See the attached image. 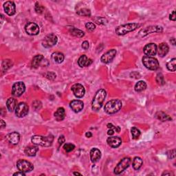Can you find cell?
Returning <instances> with one entry per match:
<instances>
[{
  "instance_id": "22",
  "label": "cell",
  "mask_w": 176,
  "mask_h": 176,
  "mask_svg": "<svg viewBox=\"0 0 176 176\" xmlns=\"http://www.w3.org/2000/svg\"><path fill=\"white\" fill-rule=\"evenodd\" d=\"M168 51H169V47L166 43H162L159 45L157 52L160 57H165L168 54Z\"/></svg>"
},
{
  "instance_id": "25",
  "label": "cell",
  "mask_w": 176,
  "mask_h": 176,
  "mask_svg": "<svg viewBox=\"0 0 176 176\" xmlns=\"http://www.w3.org/2000/svg\"><path fill=\"white\" fill-rule=\"evenodd\" d=\"M51 58L52 61L57 63H61L64 60V55L63 53L59 52H55L52 53Z\"/></svg>"
},
{
  "instance_id": "7",
  "label": "cell",
  "mask_w": 176,
  "mask_h": 176,
  "mask_svg": "<svg viewBox=\"0 0 176 176\" xmlns=\"http://www.w3.org/2000/svg\"><path fill=\"white\" fill-rule=\"evenodd\" d=\"M58 42L57 36L54 33H50L45 36L42 42V45L45 48H52L57 44Z\"/></svg>"
},
{
  "instance_id": "11",
  "label": "cell",
  "mask_w": 176,
  "mask_h": 176,
  "mask_svg": "<svg viewBox=\"0 0 176 176\" xmlns=\"http://www.w3.org/2000/svg\"><path fill=\"white\" fill-rule=\"evenodd\" d=\"M26 91V85L23 82H17V83H14L12 88V94L14 96L19 97L21 96Z\"/></svg>"
},
{
  "instance_id": "10",
  "label": "cell",
  "mask_w": 176,
  "mask_h": 176,
  "mask_svg": "<svg viewBox=\"0 0 176 176\" xmlns=\"http://www.w3.org/2000/svg\"><path fill=\"white\" fill-rule=\"evenodd\" d=\"M48 65V61L42 54L36 55L33 57L32 62H31V66L33 68H38L40 66H47Z\"/></svg>"
},
{
  "instance_id": "24",
  "label": "cell",
  "mask_w": 176,
  "mask_h": 176,
  "mask_svg": "<svg viewBox=\"0 0 176 176\" xmlns=\"http://www.w3.org/2000/svg\"><path fill=\"white\" fill-rule=\"evenodd\" d=\"M66 117V111L63 107L58 108L54 113V118L57 121H61Z\"/></svg>"
},
{
  "instance_id": "44",
  "label": "cell",
  "mask_w": 176,
  "mask_h": 176,
  "mask_svg": "<svg viewBox=\"0 0 176 176\" xmlns=\"http://www.w3.org/2000/svg\"><path fill=\"white\" fill-rule=\"evenodd\" d=\"M65 142H66V138H65V136H63V135L60 136L59 137V138H58V143H59V145H62L63 144L65 143Z\"/></svg>"
},
{
  "instance_id": "39",
  "label": "cell",
  "mask_w": 176,
  "mask_h": 176,
  "mask_svg": "<svg viewBox=\"0 0 176 176\" xmlns=\"http://www.w3.org/2000/svg\"><path fill=\"white\" fill-rule=\"evenodd\" d=\"M35 11L37 12V13L42 14L43 12V11H44V7H43L42 5H40L38 2H37L35 4Z\"/></svg>"
},
{
  "instance_id": "28",
  "label": "cell",
  "mask_w": 176,
  "mask_h": 176,
  "mask_svg": "<svg viewBox=\"0 0 176 176\" xmlns=\"http://www.w3.org/2000/svg\"><path fill=\"white\" fill-rule=\"evenodd\" d=\"M156 117L157 118L158 120H160L162 122L170 121V120H172V119L169 116L162 112H158L157 114H156Z\"/></svg>"
},
{
  "instance_id": "6",
  "label": "cell",
  "mask_w": 176,
  "mask_h": 176,
  "mask_svg": "<svg viewBox=\"0 0 176 176\" xmlns=\"http://www.w3.org/2000/svg\"><path fill=\"white\" fill-rule=\"evenodd\" d=\"M163 28L162 27L159 26H147V27L144 28L142 30H140L138 33L139 37H146L147 35H149V34L154 33V32H162Z\"/></svg>"
},
{
  "instance_id": "20",
  "label": "cell",
  "mask_w": 176,
  "mask_h": 176,
  "mask_svg": "<svg viewBox=\"0 0 176 176\" xmlns=\"http://www.w3.org/2000/svg\"><path fill=\"white\" fill-rule=\"evenodd\" d=\"M6 138L10 143L13 144H17L19 140H20V136H19V134L18 132L14 131L7 134Z\"/></svg>"
},
{
  "instance_id": "5",
  "label": "cell",
  "mask_w": 176,
  "mask_h": 176,
  "mask_svg": "<svg viewBox=\"0 0 176 176\" xmlns=\"http://www.w3.org/2000/svg\"><path fill=\"white\" fill-rule=\"evenodd\" d=\"M143 63L146 68L150 70H156L159 68V62L156 58L145 56L143 58Z\"/></svg>"
},
{
  "instance_id": "9",
  "label": "cell",
  "mask_w": 176,
  "mask_h": 176,
  "mask_svg": "<svg viewBox=\"0 0 176 176\" xmlns=\"http://www.w3.org/2000/svg\"><path fill=\"white\" fill-rule=\"evenodd\" d=\"M17 167L23 173L30 172L34 169V166L31 162L26 160H19L17 162Z\"/></svg>"
},
{
  "instance_id": "14",
  "label": "cell",
  "mask_w": 176,
  "mask_h": 176,
  "mask_svg": "<svg viewBox=\"0 0 176 176\" xmlns=\"http://www.w3.org/2000/svg\"><path fill=\"white\" fill-rule=\"evenodd\" d=\"M143 51L147 56L149 57L155 56V55L157 54L158 47L156 43H148V44H147L144 47Z\"/></svg>"
},
{
  "instance_id": "40",
  "label": "cell",
  "mask_w": 176,
  "mask_h": 176,
  "mask_svg": "<svg viewBox=\"0 0 176 176\" xmlns=\"http://www.w3.org/2000/svg\"><path fill=\"white\" fill-rule=\"evenodd\" d=\"M107 127L109 129L112 130L114 132H117V133H119L120 131V127L119 126H114V125H113L112 123H108L107 124Z\"/></svg>"
},
{
  "instance_id": "52",
  "label": "cell",
  "mask_w": 176,
  "mask_h": 176,
  "mask_svg": "<svg viewBox=\"0 0 176 176\" xmlns=\"http://www.w3.org/2000/svg\"><path fill=\"white\" fill-rule=\"evenodd\" d=\"M172 175V173H170V172H167V171H165V172H164L162 174V175Z\"/></svg>"
},
{
  "instance_id": "37",
  "label": "cell",
  "mask_w": 176,
  "mask_h": 176,
  "mask_svg": "<svg viewBox=\"0 0 176 176\" xmlns=\"http://www.w3.org/2000/svg\"><path fill=\"white\" fill-rule=\"evenodd\" d=\"M74 148H75V146H74V144H72V143H66L63 145L64 150L67 153L71 152L72 151L74 150Z\"/></svg>"
},
{
  "instance_id": "27",
  "label": "cell",
  "mask_w": 176,
  "mask_h": 176,
  "mask_svg": "<svg viewBox=\"0 0 176 176\" xmlns=\"http://www.w3.org/2000/svg\"><path fill=\"white\" fill-rule=\"evenodd\" d=\"M38 151V147H27L25 149V150H24V152H25L26 155H27L28 156L32 157V156H35L36 155Z\"/></svg>"
},
{
  "instance_id": "3",
  "label": "cell",
  "mask_w": 176,
  "mask_h": 176,
  "mask_svg": "<svg viewBox=\"0 0 176 176\" xmlns=\"http://www.w3.org/2000/svg\"><path fill=\"white\" fill-rule=\"evenodd\" d=\"M122 105L121 100L119 99H113L106 103L104 110L108 114H113L119 112L121 109Z\"/></svg>"
},
{
  "instance_id": "41",
  "label": "cell",
  "mask_w": 176,
  "mask_h": 176,
  "mask_svg": "<svg viewBox=\"0 0 176 176\" xmlns=\"http://www.w3.org/2000/svg\"><path fill=\"white\" fill-rule=\"evenodd\" d=\"M85 28L88 30L90 31V32H92V31L95 30L96 26L95 24L92 22H88L85 24Z\"/></svg>"
},
{
  "instance_id": "13",
  "label": "cell",
  "mask_w": 176,
  "mask_h": 176,
  "mask_svg": "<svg viewBox=\"0 0 176 176\" xmlns=\"http://www.w3.org/2000/svg\"><path fill=\"white\" fill-rule=\"evenodd\" d=\"M25 30L26 33L29 35L35 36L39 33V27L37 23L30 22L27 23L25 26Z\"/></svg>"
},
{
  "instance_id": "35",
  "label": "cell",
  "mask_w": 176,
  "mask_h": 176,
  "mask_svg": "<svg viewBox=\"0 0 176 176\" xmlns=\"http://www.w3.org/2000/svg\"><path fill=\"white\" fill-rule=\"evenodd\" d=\"M77 14L81 16H86L90 17L91 15V12L88 8H81L79 11H77Z\"/></svg>"
},
{
  "instance_id": "46",
  "label": "cell",
  "mask_w": 176,
  "mask_h": 176,
  "mask_svg": "<svg viewBox=\"0 0 176 176\" xmlns=\"http://www.w3.org/2000/svg\"><path fill=\"white\" fill-rule=\"evenodd\" d=\"M89 47H90V44H89V42H87V41H85V42L82 43V48H83L84 50H88Z\"/></svg>"
},
{
  "instance_id": "1",
  "label": "cell",
  "mask_w": 176,
  "mask_h": 176,
  "mask_svg": "<svg viewBox=\"0 0 176 176\" xmlns=\"http://www.w3.org/2000/svg\"><path fill=\"white\" fill-rule=\"evenodd\" d=\"M106 91L103 89H100L96 93L91 103V109L94 111L99 110L103 105L104 100L106 98Z\"/></svg>"
},
{
  "instance_id": "23",
  "label": "cell",
  "mask_w": 176,
  "mask_h": 176,
  "mask_svg": "<svg viewBox=\"0 0 176 176\" xmlns=\"http://www.w3.org/2000/svg\"><path fill=\"white\" fill-rule=\"evenodd\" d=\"M90 156L91 162H97L98 160H100V158H101V152L98 149L93 148L90 151Z\"/></svg>"
},
{
  "instance_id": "4",
  "label": "cell",
  "mask_w": 176,
  "mask_h": 176,
  "mask_svg": "<svg viewBox=\"0 0 176 176\" xmlns=\"http://www.w3.org/2000/svg\"><path fill=\"white\" fill-rule=\"evenodd\" d=\"M139 26H140L139 24L136 23H127L124 24V25L118 26V27L116 28L115 31L116 33L118 35H125L127 33L136 30Z\"/></svg>"
},
{
  "instance_id": "17",
  "label": "cell",
  "mask_w": 176,
  "mask_h": 176,
  "mask_svg": "<svg viewBox=\"0 0 176 176\" xmlns=\"http://www.w3.org/2000/svg\"><path fill=\"white\" fill-rule=\"evenodd\" d=\"M4 9L6 13L9 16H13L16 13V6L13 2L8 1L4 4Z\"/></svg>"
},
{
  "instance_id": "16",
  "label": "cell",
  "mask_w": 176,
  "mask_h": 176,
  "mask_svg": "<svg viewBox=\"0 0 176 176\" xmlns=\"http://www.w3.org/2000/svg\"><path fill=\"white\" fill-rule=\"evenodd\" d=\"M116 54V50L114 49L110 50L109 51L105 53V54L101 57L100 58L101 61H102L103 63H109L112 61V60L114 59Z\"/></svg>"
},
{
  "instance_id": "33",
  "label": "cell",
  "mask_w": 176,
  "mask_h": 176,
  "mask_svg": "<svg viewBox=\"0 0 176 176\" xmlns=\"http://www.w3.org/2000/svg\"><path fill=\"white\" fill-rule=\"evenodd\" d=\"M12 66H13V63H12L11 60H4L3 63H2V69H3L4 71H6L7 69L11 68Z\"/></svg>"
},
{
  "instance_id": "2",
  "label": "cell",
  "mask_w": 176,
  "mask_h": 176,
  "mask_svg": "<svg viewBox=\"0 0 176 176\" xmlns=\"http://www.w3.org/2000/svg\"><path fill=\"white\" fill-rule=\"evenodd\" d=\"M31 141L35 145L49 147L52 145L53 141H54V136L52 135H49L48 136H34L32 137Z\"/></svg>"
},
{
  "instance_id": "51",
  "label": "cell",
  "mask_w": 176,
  "mask_h": 176,
  "mask_svg": "<svg viewBox=\"0 0 176 176\" xmlns=\"http://www.w3.org/2000/svg\"><path fill=\"white\" fill-rule=\"evenodd\" d=\"M170 42H171V43L172 45H175V38H171L170 39Z\"/></svg>"
},
{
  "instance_id": "29",
  "label": "cell",
  "mask_w": 176,
  "mask_h": 176,
  "mask_svg": "<svg viewBox=\"0 0 176 176\" xmlns=\"http://www.w3.org/2000/svg\"><path fill=\"white\" fill-rule=\"evenodd\" d=\"M143 163V161L141 158L135 157L133 160V162H132V166H133V168L135 170H138L142 167Z\"/></svg>"
},
{
  "instance_id": "47",
  "label": "cell",
  "mask_w": 176,
  "mask_h": 176,
  "mask_svg": "<svg viewBox=\"0 0 176 176\" xmlns=\"http://www.w3.org/2000/svg\"><path fill=\"white\" fill-rule=\"evenodd\" d=\"M169 19L171 20H172L173 21H175L176 19V16H175V11H173L169 15Z\"/></svg>"
},
{
  "instance_id": "15",
  "label": "cell",
  "mask_w": 176,
  "mask_h": 176,
  "mask_svg": "<svg viewBox=\"0 0 176 176\" xmlns=\"http://www.w3.org/2000/svg\"><path fill=\"white\" fill-rule=\"evenodd\" d=\"M72 91L74 95L77 98L83 97L85 93V90L84 87L80 83H76L72 86Z\"/></svg>"
},
{
  "instance_id": "21",
  "label": "cell",
  "mask_w": 176,
  "mask_h": 176,
  "mask_svg": "<svg viewBox=\"0 0 176 176\" xmlns=\"http://www.w3.org/2000/svg\"><path fill=\"white\" fill-rule=\"evenodd\" d=\"M92 63H93L92 60H91V59H89L86 55H84V54L81 56L78 60L79 66L81 67L90 66Z\"/></svg>"
},
{
  "instance_id": "38",
  "label": "cell",
  "mask_w": 176,
  "mask_h": 176,
  "mask_svg": "<svg viewBox=\"0 0 176 176\" xmlns=\"http://www.w3.org/2000/svg\"><path fill=\"white\" fill-rule=\"evenodd\" d=\"M156 82H157L158 85H165V81L162 74H158L157 76H156Z\"/></svg>"
},
{
  "instance_id": "50",
  "label": "cell",
  "mask_w": 176,
  "mask_h": 176,
  "mask_svg": "<svg viewBox=\"0 0 176 176\" xmlns=\"http://www.w3.org/2000/svg\"><path fill=\"white\" fill-rule=\"evenodd\" d=\"M6 127V123H5L3 120H1V129H3Z\"/></svg>"
},
{
  "instance_id": "18",
  "label": "cell",
  "mask_w": 176,
  "mask_h": 176,
  "mask_svg": "<svg viewBox=\"0 0 176 176\" xmlns=\"http://www.w3.org/2000/svg\"><path fill=\"white\" fill-rule=\"evenodd\" d=\"M70 108L73 112L78 113L80 112L81 110H83L84 107V103L83 101L80 100H74L69 104Z\"/></svg>"
},
{
  "instance_id": "42",
  "label": "cell",
  "mask_w": 176,
  "mask_h": 176,
  "mask_svg": "<svg viewBox=\"0 0 176 176\" xmlns=\"http://www.w3.org/2000/svg\"><path fill=\"white\" fill-rule=\"evenodd\" d=\"M45 76L47 79H50V80H54V79L56 78V74L54 73L53 72H47V73L45 74Z\"/></svg>"
},
{
  "instance_id": "30",
  "label": "cell",
  "mask_w": 176,
  "mask_h": 176,
  "mask_svg": "<svg viewBox=\"0 0 176 176\" xmlns=\"http://www.w3.org/2000/svg\"><path fill=\"white\" fill-rule=\"evenodd\" d=\"M147 88V84L143 81H140L137 83L134 87V90L137 92H140L144 91Z\"/></svg>"
},
{
  "instance_id": "36",
  "label": "cell",
  "mask_w": 176,
  "mask_h": 176,
  "mask_svg": "<svg viewBox=\"0 0 176 176\" xmlns=\"http://www.w3.org/2000/svg\"><path fill=\"white\" fill-rule=\"evenodd\" d=\"M94 21L96 23L99 24V25H106L108 22L107 19H105L104 17H96L94 19Z\"/></svg>"
},
{
  "instance_id": "43",
  "label": "cell",
  "mask_w": 176,
  "mask_h": 176,
  "mask_svg": "<svg viewBox=\"0 0 176 176\" xmlns=\"http://www.w3.org/2000/svg\"><path fill=\"white\" fill-rule=\"evenodd\" d=\"M32 107L35 108L36 110H39L42 107V103L39 100H35L32 103Z\"/></svg>"
},
{
  "instance_id": "49",
  "label": "cell",
  "mask_w": 176,
  "mask_h": 176,
  "mask_svg": "<svg viewBox=\"0 0 176 176\" xmlns=\"http://www.w3.org/2000/svg\"><path fill=\"white\" fill-rule=\"evenodd\" d=\"M85 136L87 137V138H91V137L92 136V134H91V132L88 131V132H87V133L85 134Z\"/></svg>"
},
{
  "instance_id": "31",
  "label": "cell",
  "mask_w": 176,
  "mask_h": 176,
  "mask_svg": "<svg viewBox=\"0 0 176 176\" xmlns=\"http://www.w3.org/2000/svg\"><path fill=\"white\" fill-rule=\"evenodd\" d=\"M69 32H70L72 35L74 36V37H79V38L83 37H84V35H85V33H84L83 31H82L81 30H79V29H77L74 27H72L69 28Z\"/></svg>"
},
{
  "instance_id": "32",
  "label": "cell",
  "mask_w": 176,
  "mask_h": 176,
  "mask_svg": "<svg viewBox=\"0 0 176 176\" xmlns=\"http://www.w3.org/2000/svg\"><path fill=\"white\" fill-rule=\"evenodd\" d=\"M167 67L168 70L171 72H175L176 70V59L173 58L170 60L167 63Z\"/></svg>"
},
{
  "instance_id": "8",
  "label": "cell",
  "mask_w": 176,
  "mask_h": 176,
  "mask_svg": "<svg viewBox=\"0 0 176 176\" xmlns=\"http://www.w3.org/2000/svg\"><path fill=\"white\" fill-rule=\"evenodd\" d=\"M131 158H124L120 161L119 163L116 165V167L114 168V172L116 175H119L122 172L129 167V166L131 163Z\"/></svg>"
},
{
  "instance_id": "45",
  "label": "cell",
  "mask_w": 176,
  "mask_h": 176,
  "mask_svg": "<svg viewBox=\"0 0 176 176\" xmlns=\"http://www.w3.org/2000/svg\"><path fill=\"white\" fill-rule=\"evenodd\" d=\"M168 157L172 159V158H174L175 157V151L173 149V150H171L168 152V154H167Z\"/></svg>"
},
{
  "instance_id": "34",
  "label": "cell",
  "mask_w": 176,
  "mask_h": 176,
  "mask_svg": "<svg viewBox=\"0 0 176 176\" xmlns=\"http://www.w3.org/2000/svg\"><path fill=\"white\" fill-rule=\"evenodd\" d=\"M131 132L132 135V138L134 140L138 139L139 138V136H140V130L135 127H132L131 129Z\"/></svg>"
},
{
  "instance_id": "53",
  "label": "cell",
  "mask_w": 176,
  "mask_h": 176,
  "mask_svg": "<svg viewBox=\"0 0 176 176\" xmlns=\"http://www.w3.org/2000/svg\"><path fill=\"white\" fill-rule=\"evenodd\" d=\"M73 174H74V175H81V173H78V172H74V173H73Z\"/></svg>"
},
{
  "instance_id": "48",
  "label": "cell",
  "mask_w": 176,
  "mask_h": 176,
  "mask_svg": "<svg viewBox=\"0 0 176 176\" xmlns=\"http://www.w3.org/2000/svg\"><path fill=\"white\" fill-rule=\"evenodd\" d=\"M13 175H14V176H15V175L25 176V175H26V173H23V172H22V171H19V172H17V173H14Z\"/></svg>"
},
{
  "instance_id": "26",
  "label": "cell",
  "mask_w": 176,
  "mask_h": 176,
  "mask_svg": "<svg viewBox=\"0 0 176 176\" xmlns=\"http://www.w3.org/2000/svg\"><path fill=\"white\" fill-rule=\"evenodd\" d=\"M17 101L14 98H9L6 101V107L10 112H13L15 110L17 106Z\"/></svg>"
},
{
  "instance_id": "12",
  "label": "cell",
  "mask_w": 176,
  "mask_h": 176,
  "mask_svg": "<svg viewBox=\"0 0 176 176\" xmlns=\"http://www.w3.org/2000/svg\"><path fill=\"white\" fill-rule=\"evenodd\" d=\"M29 107L25 103H20L17 106L15 114L18 118H23L28 114Z\"/></svg>"
},
{
  "instance_id": "19",
  "label": "cell",
  "mask_w": 176,
  "mask_h": 176,
  "mask_svg": "<svg viewBox=\"0 0 176 176\" xmlns=\"http://www.w3.org/2000/svg\"><path fill=\"white\" fill-rule=\"evenodd\" d=\"M107 143L108 145L110 146L112 148H117L121 144L122 140L120 137L118 136H112L109 137L107 139Z\"/></svg>"
}]
</instances>
